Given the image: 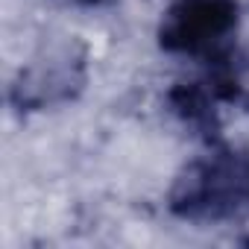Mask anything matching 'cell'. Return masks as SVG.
Masks as SVG:
<instances>
[{"mask_svg": "<svg viewBox=\"0 0 249 249\" xmlns=\"http://www.w3.org/2000/svg\"><path fill=\"white\" fill-rule=\"evenodd\" d=\"M240 21L237 0H173L159 24V47L170 56L217 62Z\"/></svg>", "mask_w": 249, "mask_h": 249, "instance_id": "2", "label": "cell"}, {"mask_svg": "<svg viewBox=\"0 0 249 249\" xmlns=\"http://www.w3.org/2000/svg\"><path fill=\"white\" fill-rule=\"evenodd\" d=\"M249 205V150L214 147L194 159L170 188V211L191 223H217Z\"/></svg>", "mask_w": 249, "mask_h": 249, "instance_id": "1", "label": "cell"}, {"mask_svg": "<svg viewBox=\"0 0 249 249\" xmlns=\"http://www.w3.org/2000/svg\"><path fill=\"white\" fill-rule=\"evenodd\" d=\"M76 3H82V6H103V3H108V0H76Z\"/></svg>", "mask_w": 249, "mask_h": 249, "instance_id": "4", "label": "cell"}, {"mask_svg": "<svg viewBox=\"0 0 249 249\" xmlns=\"http://www.w3.org/2000/svg\"><path fill=\"white\" fill-rule=\"evenodd\" d=\"M237 97V79L226 76V73H214L208 79H196V82H182L170 91V106L173 111L188 123V126L211 135L217 129V114L223 103H234Z\"/></svg>", "mask_w": 249, "mask_h": 249, "instance_id": "3", "label": "cell"}]
</instances>
